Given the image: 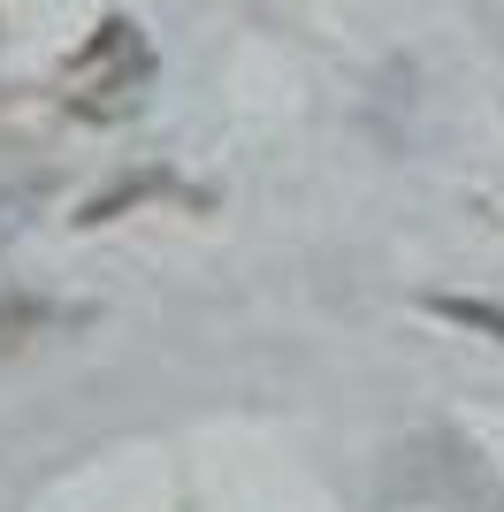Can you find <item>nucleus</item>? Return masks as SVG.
<instances>
[{
	"instance_id": "f257e3e1",
	"label": "nucleus",
	"mask_w": 504,
	"mask_h": 512,
	"mask_svg": "<svg viewBox=\"0 0 504 512\" xmlns=\"http://www.w3.org/2000/svg\"><path fill=\"white\" fill-rule=\"evenodd\" d=\"M146 85H153V39L130 16H107L62 69V100L92 123H115L123 107H138Z\"/></svg>"
}]
</instances>
